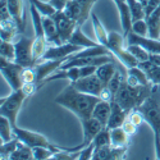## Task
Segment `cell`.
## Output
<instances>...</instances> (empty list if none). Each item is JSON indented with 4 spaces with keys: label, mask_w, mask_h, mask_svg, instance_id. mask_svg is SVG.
Wrapping results in <instances>:
<instances>
[{
    "label": "cell",
    "mask_w": 160,
    "mask_h": 160,
    "mask_svg": "<svg viewBox=\"0 0 160 160\" xmlns=\"http://www.w3.org/2000/svg\"><path fill=\"white\" fill-rule=\"evenodd\" d=\"M101 99L98 96L78 91L72 83L65 86L64 90L54 99V101L58 105L64 106L65 109L74 113L79 121L92 117V112H94L95 105Z\"/></svg>",
    "instance_id": "1"
},
{
    "label": "cell",
    "mask_w": 160,
    "mask_h": 160,
    "mask_svg": "<svg viewBox=\"0 0 160 160\" xmlns=\"http://www.w3.org/2000/svg\"><path fill=\"white\" fill-rule=\"evenodd\" d=\"M152 90V83L150 85H138L131 86L126 82V79L122 82L121 87L114 95V101L118 102L127 113L133 109H137L138 106L148 99Z\"/></svg>",
    "instance_id": "2"
},
{
    "label": "cell",
    "mask_w": 160,
    "mask_h": 160,
    "mask_svg": "<svg viewBox=\"0 0 160 160\" xmlns=\"http://www.w3.org/2000/svg\"><path fill=\"white\" fill-rule=\"evenodd\" d=\"M137 109L142 113L143 121L151 127L154 137L160 140V85H152L150 95Z\"/></svg>",
    "instance_id": "3"
},
{
    "label": "cell",
    "mask_w": 160,
    "mask_h": 160,
    "mask_svg": "<svg viewBox=\"0 0 160 160\" xmlns=\"http://www.w3.org/2000/svg\"><path fill=\"white\" fill-rule=\"evenodd\" d=\"M106 48L127 68H132V67L138 65V60L128 51L126 38L123 37V35H119L118 32H109V40H108Z\"/></svg>",
    "instance_id": "4"
},
{
    "label": "cell",
    "mask_w": 160,
    "mask_h": 160,
    "mask_svg": "<svg viewBox=\"0 0 160 160\" xmlns=\"http://www.w3.org/2000/svg\"><path fill=\"white\" fill-rule=\"evenodd\" d=\"M26 99L27 95L23 92L22 87L19 90H14L9 96L0 99V114L8 118L13 127L17 126V117Z\"/></svg>",
    "instance_id": "5"
},
{
    "label": "cell",
    "mask_w": 160,
    "mask_h": 160,
    "mask_svg": "<svg viewBox=\"0 0 160 160\" xmlns=\"http://www.w3.org/2000/svg\"><path fill=\"white\" fill-rule=\"evenodd\" d=\"M98 0H69L68 4L63 9L65 14L82 26L91 16V9Z\"/></svg>",
    "instance_id": "6"
},
{
    "label": "cell",
    "mask_w": 160,
    "mask_h": 160,
    "mask_svg": "<svg viewBox=\"0 0 160 160\" xmlns=\"http://www.w3.org/2000/svg\"><path fill=\"white\" fill-rule=\"evenodd\" d=\"M24 69V67L18 64L17 62H10L4 58H0V71H2V76L4 79L8 82L10 88L19 90L23 85L22 82V72Z\"/></svg>",
    "instance_id": "7"
},
{
    "label": "cell",
    "mask_w": 160,
    "mask_h": 160,
    "mask_svg": "<svg viewBox=\"0 0 160 160\" xmlns=\"http://www.w3.org/2000/svg\"><path fill=\"white\" fill-rule=\"evenodd\" d=\"M14 133L19 141H22L23 143L31 146V148H36V146H44V148H49L50 150L58 152L62 150V148L59 146L51 143L44 135L41 133H37V132H33V131H28V129H23V128H19V127H14Z\"/></svg>",
    "instance_id": "8"
},
{
    "label": "cell",
    "mask_w": 160,
    "mask_h": 160,
    "mask_svg": "<svg viewBox=\"0 0 160 160\" xmlns=\"http://www.w3.org/2000/svg\"><path fill=\"white\" fill-rule=\"evenodd\" d=\"M32 44L33 38L19 33L18 40L14 42L16 46V62L23 67H33V57H32Z\"/></svg>",
    "instance_id": "9"
},
{
    "label": "cell",
    "mask_w": 160,
    "mask_h": 160,
    "mask_svg": "<svg viewBox=\"0 0 160 160\" xmlns=\"http://www.w3.org/2000/svg\"><path fill=\"white\" fill-rule=\"evenodd\" d=\"M82 49L83 48L78 46V45H73L71 42H65V44H62V45H50L48 48V50L45 51L44 57L38 62H42V60H59V59L67 62L68 58H69V55L74 54V52L82 50Z\"/></svg>",
    "instance_id": "10"
},
{
    "label": "cell",
    "mask_w": 160,
    "mask_h": 160,
    "mask_svg": "<svg viewBox=\"0 0 160 160\" xmlns=\"http://www.w3.org/2000/svg\"><path fill=\"white\" fill-rule=\"evenodd\" d=\"M54 21L57 23V28H58V33L59 37L62 40V42H69V40L77 27V22L74 19H72L71 17H68L65 14L64 10H58L55 14H54Z\"/></svg>",
    "instance_id": "11"
},
{
    "label": "cell",
    "mask_w": 160,
    "mask_h": 160,
    "mask_svg": "<svg viewBox=\"0 0 160 160\" xmlns=\"http://www.w3.org/2000/svg\"><path fill=\"white\" fill-rule=\"evenodd\" d=\"M78 91L85 92V94H90L94 96H100L102 88L105 87V85L102 83L101 79L95 74H91L87 77H81L78 78L76 82H71Z\"/></svg>",
    "instance_id": "12"
},
{
    "label": "cell",
    "mask_w": 160,
    "mask_h": 160,
    "mask_svg": "<svg viewBox=\"0 0 160 160\" xmlns=\"http://www.w3.org/2000/svg\"><path fill=\"white\" fill-rule=\"evenodd\" d=\"M64 63V60H42L33 65V69L36 73V83L38 87L44 85V81L57 69L60 68V65Z\"/></svg>",
    "instance_id": "13"
},
{
    "label": "cell",
    "mask_w": 160,
    "mask_h": 160,
    "mask_svg": "<svg viewBox=\"0 0 160 160\" xmlns=\"http://www.w3.org/2000/svg\"><path fill=\"white\" fill-rule=\"evenodd\" d=\"M126 44L127 45H132V44H137L141 45L142 48H145L150 54H156L160 52V40L152 38V37H148V36H140L135 32H129L128 36L126 37Z\"/></svg>",
    "instance_id": "14"
},
{
    "label": "cell",
    "mask_w": 160,
    "mask_h": 160,
    "mask_svg": "<svg viewBox=\"0 0 160 160\" xmlns=\"http://www.w3.org/2000/svg\"><path fill=\"white\" fill-rule=\"evenodd\" d=\"M128 148H117L113 145L104 146L100 149H95L92 154V160H118L126 156Z\"/></svg>",
    "instance_id": "15"
},
{
    "label": "cell",
    "mask_w": 160,
    "mask_h": 160,
    "mask_svg": "<svg viewBox=\"0 0 160 160\" xmlns=\"http://www.w3.org/2000/svg\"><path fill=\"white\" fill-rule=\"evenodd\" d=\"M7 3L12 18L17 23L19 33H23L26 30V10L23 0H7Z\"/></svg>",
    "instance_id": "16"
},
{
    "label": "cell",
    "mask_w": 160,
    "mask_h": 160,
    "mask_svg": "<svg viewBox=\"0 0 160 160\" xmlns=\"http://www.w3.org/2000/svg\"><path fill=\"white\" fill-rule=\"evenodd\" d=\"M81 124H82V131H83V142L81 145L85 148V146L90 145L92 141H94V138L96 137L98 133L104 128V126L94 117L82 119Z\"/></svg>",
    "instance_id": "17"
},
{
    "label": "cell",
    "mask_w": 160,
    "mask_h": 160,
    "mask_svg": "<svg viewBox=\"0 0 160 160\" xmlns=\"http://www.w3.org/2000/svg\"><path fill=\"white\" fill-rule=\"evenodd\" d=\"M118 13H119V19H121V26H122V35L126 38L128 33L132 31V16L129 12V7L127 0H113Z\"/></svg>",
    "instance_id": "18"
},
{
    "label": "cell",
    "mask_w": 160,
    "mask_h": 160,
    "mask_svg": "<svg viewBox=\"0 0 160 160\" xmlns=\"http://www.w3.org/2000/svg\"><path fill=\"white\" fill-rule=\"evenodd\" d=\"M42 24H44V32L46 36V40L50 45H62V40L58 33L57 23L52 17L42 16Z\"/></svg>",
    "instance_id": "19"
},
{
    "label": "cell",
    "mask_w": 160,
    "mask_h": 160,
    "mask_svg": "<svg viewBox=\"0 0 160 160\" xmlns=\"http://www.w3.org/2000/svg\"><path fill=\"white\" fill-rule=\"evenodd\" d=\"M110 104H112V113H110L106 128L113 129V128H117V127H122V124L127 119L128 113L124 109H122V106L119 105L118 102H115L114 100L110 101Z\"/></svg>",
    "instance_id": "20"
},
{
    "label": "cell",
    "mask_w": 160,
    "mask_h": 160,
    "mask_svg": "<svg viewBox=\"0 0 160 160\" xmlns=\"http://www.w3.org/2000/svg\"><path fill=\"white\" fill-rule=\"evenodd\" d=\"M146 22L149 24V36L152 38H160V4L146 16Z\"/></svg>",
    "instance_id": "21"
},
{
    "label": "cell",
    "mask_w": 160,
    "mask_h": 160,
    "mask_svg": "<svg viewBox=\"0 0 160 160\" xmlns=\"http://www.w3.org/2000/svg\"><path fill=\"white\" fill-rule=\"evenodd\" d=\"M110 113H112V104L109 101L100 100L95 105L94 112H92V117L96 118L104 127H106V126H108V121H109Z\"/></svg>",
    "instance_id": "22"
},
{
    "label": "cell",
    "mask_w": 160,
    "mask_h": 160,
    "mask_svg": "<svg viewBox=\"0 0 160 160\" xmlns=\"http://www.w3.org/2000/svg\"><path fill=\"white\" fill-rule=\"evenodd\" d=\"M121 64V62L118 60V63H115L114 60L113 62H109V63H105L102 65H99L98 69H96V76L102 81V83L106 86L108 82L113 78V76L115 74V72L118 71V67Z\"/></svg>",
    "instance_id": "23"
},
{
    "label": "cell",
    "mask_w": 160,
    "mask_h": 160,
    "mask_svg": "<svg viewBox=\"0 0 160 160\" xmlns=\"http://www.w3.org/2000/svg\"><path fill=\"white\" fill-rule=\"evenodd\" d=\"M91 21H92V27H94V33L96 36L98 42L100 45L106 46L108 45V40H109V32L105 30V27L102 26V23L100 22L96 14H92L91 13Z\"/></svg>",
    "instance_id": "24"
},
{
    "label": "cell",
    "mask_w": 160,
    "mask_h": 160,
    "mask_svg": "<svg viewBox=\"0 0 160 160\" xmlns=\"http://www.w3.org/2000/svg\"><path fill=\"white\" fill-rule=\"evenodd\" d=\"M69 42L73 44V45H78V46H81V48H92V46H98L100 45L99 42H95V41H92L91 38H88L81 30V26H77L71 40H69Z\"/></svg>",
    "instance_id": "25"
},
{
    "label": "cell",
    "mask_w": 160,
    "mask_h": 160,
    "mask_svg": "<svg viewBox=\"0 0 160 160\" xmlns=\"http://www.w3.org/2000/svg\"><path fill=\"white\" fill-rule=\"evenodd\" d=\"M129 137L127 132L123 129V127H117L110 129V140L112 145L117 148H128L129 145Z\"/></svg>",
    "instance_id": "26"
},
{
    "label": "cell",
    "mask_w": 160,
    "mask_h": 160,
    "mask_svg": "<svg viewBox=\"0 0 160 160\" xmlns=\"http://www.w3.org/2000/svg\"><path fill=\"white\" fill-rule=\"evenodd\" d=\"M48 40L45 36H35L33 37V44H32V57L35 64L41 59L45 54V51L48 50Z\"/></svg>",
    "instance_id": "27"
},
{
    "label": "cell",
    "mask_w": 160,
    "mask_h": 160,
    "mask_svg": "<svg viewBox=\"0 0 160 160\" xmlns=\"http://www.w3.org/2000/svg\"><path fill=\"white\" fill-rule=\"evenodd\" d=\"M0 27H2L0 37H2V40H4V41H13L19 32L14 19H10L7 22H0Z\"/></svg>",
    "instance_id": "28"
},
{
    "label": "cell",
    "mask_w": 160,
    "mask_h": 160,
    "mask_svg": "<svg viewBox=\"0 0 160 160\" xmlns=\"http://www.w3.org/2000/svg\"><path fill=\"white\" fill-rule=\"evenodd\" d=\"M16 136L14 133V127L12 126L10 121L5 117H0V142L5 143L10 140H13Z\"/></svg>",
    "instance_id": "29"
},
{
    "label": "cell",
    "mask_w": 160,
    "mask_h": 160,
    "mask_svg": "<svg viewBox=\"0 0 160 160\" xmlns=\"http://www.w3.org/2000/svg\"><path fill=\"white\" fill-rule=\"evenodd\" d=\"M31 159H35L33 158V149L31 146L19 141L18 148L10 155V160H31Z\"/></svg>",
    "instance_id": "30"
},
{
    "label": "cell",
    "mask_w": 160,
    "mask_h": 160,
    "mask_svg": "<svg viewBox=\"0 0 160 160\" xmlns=\"http://www.w3.org/2000/svg\"><path fill=\"white\" fill-rule=\"evenodd\" d=\"M30 13H31V17H32L35 36H45L44 24H42V14L36 9V7L33 4H30Z\"/></svg>",
    "instance_id": "31"
},
{
    "label": "cell",
    "mask_w": 160,
    "mask_h": 160,
    "mask_svg": "<svg viewBox=\"0 0 160 160\" xmlns=\"http://www.w3.org/2000/svg\"><path fill=\"white\" fill-rule=\"evenodd\" d=\"M127 3H128L129 12H131V16H132V23L135 21L146 18L145 7L142 5V3L140 0H127Z\"/></svg>",
    "instance_id": "32"
},
{
    "label": "cell",
    "mask_w": 160,
    "mask_h": 160,
    "mask_svg": "<svg viewBox=\"0 0 160 160\" xmlns=\"http://www.w3.org/2000/svg\"><path fill=\"white\" fill-rule=\"evenodd\" d=\"M0 58H4L10 62H16V46L13 41H4L0 42Z\"/></svg>",
    "instance_id": "33"
},
{
    "label": "cell",
    "mask_w": 160,
    "mask_h": 160,
    "mask_svg": "<svg viewBox=\"0 0 160 160\" xmlns=\"http://www.w3.org/2000/svg\"><path fill=\"white\" fill-rule=\"evenodd\" d=\"M28 2H30V4H33L36 7V9L41 13L42 16L54 17V14L58 12V9L52 4H50L49 2L45 3V2H42V0H28Z\"/></svg>",
    "instance_id": "34"
},
{
    "label": "cell",
    "mask_w": 160,
    "mask_h": 160,
    "mask_svg": "<svg viewBox=\"0 0 160 160\" xmlns=\"http://www.w3.org/2000/svg\"><path fill=\"white\" fill-rule=\"evenodd\" d=\"M92 143L95 145V149H100V148H104V146H108V145H112V140H110V129L104 127L98 135L96 137L94 138Z\"/></svg>",
    "instance_id": "35"
},
{
    "label": "cell",
    "mask_w": 160,
    "mask_h": 160,
    "mask_svg": "<svg viewBox=\"0 0 160 160\" xmlns=\"http://www.w3.org/2000/svg\"><path fill=\"white\" fill-rule=\"evenodd\" d=\"M127 49H128V51L131 52V54L138 60V63L140 62H146V60L150 59V52L145 48H142L141 45H137V44L127 45Z\"/></svg>",
    "instance_id": "36"
},
{
    "label": "cell",
    "mask_w": 160,
    "mask_h": 160,
    "mask_svg": "<svg viewBox=\"0 0 160 160\" xmlns=\"http://www.w3.org/2000/svg\"><path fill=\"white\" fill-rule=\"evenodd\" d=\"M18 143H19V140L14 137L13 140L0 145V156H2V159H10V155L18 148Z\"/></svg>",
    "instance_id": "37"
},
{
    "label": "cell",
    "mask_w": 160,
    "mask_h": 160,
    "mask_svg": "<svg viewBox=\"0 0 160 160\" xmlns=\"http://www.w3.org/2000/svg\"><path fill=\"white\" fill-rule=\"evenodd\" d=\"M127 73L135 76V77L138 79V81H140L141 85H150V83H151L150 79H149V77H148V74H146V72L142 71L138 65H137V67H132V68H127Z\"/></svg>",
    "instance_id": "38"
},
{
    "label": "cell",
    "mask_w": 160,
    "mask_h": 160,
    "mask_svg": "<svg viewBox=\"0 0 160 160\" xmlns=\"http://www.w3.org/2000/svg\"><path fill=\"white\" fill-rule=\"evenodd\" d=\"M132 32H135L140 36H149V24L146 19H138L132 23Z\"/></svg>",
    "instance_id": "39"
},
{
    "label": "cell",
    "mask_w": 160,
    "mask_h": 160,
    "mask_svg": "<svg viewBox=\"0 0 160 160\" xmlns=\"http://www.w3.org/2000/svg\"><path fill=\"white\" fill-rule=\"evenodd\" d=\"M33 149V158L36 160H45V159H51L54 155V151L50 150L49 148H44V146H36Z\"/></svg>",
    "instance_id": "40"
},
{
    "label": "cell",
    "mask_w": 160,
    "mask_h": 160,
    "mask_svg": "<svg viewBox=\"0 0 160 160\" xmlns=\"http://www.w3.org/2000/svg\"><path fill=\"white\" fill-rule=\"evenodd\" d=\"M22 82L23 83H36V73H35L33 67H24V69L22 72Z\"/></svg>",
    "instance_id": "41"
},
{
    "label": "cell",
    "mask_w": 160,
    "mask_h": 160,
    "mask_svg": "<svg viewBox=\"0 0 160 160\" xmlns=\"http://www.w3.org/2000/svg\"><path fill=\"white\" fill-rule=\"evenodd\" d=\"M146 74L152 85H160V65H152Z\"/></svg>",
    "instance_id": "42"
},
{
    "label": "cell",
    "mask_w": 160,
    "mask_h": 160,
    "mask_svg": "<svg viewBox=\"0 0 160 160\" xmlns=\"http://www.w3.org/2000/svg\"><path fill=\"white\" fill-rule=\"evenodd\" d=\"M131 122H133L137 127L138 126H141L142 124V122H145L143 121V117H142V113L138 110V109H133V110H131L129 113H128V117H127Z\"/></svg>",
    "instance_id": "43"
},
{
    "label": "cell",
    "mask_w": 160,
    "mask_h": 160,
    "mask_svg": "<svg viewBox=\"0 0 160 160\" xmlns=\"http://www.w3.org/2000/svg\"><path fill=\"white\" fill-rule=\"evenodd\" d=\"M94 150H95V145L94 143H90L85 148L81 149V152H79V160H87V159H91L92 158V154H94Z\"/></svg>",
    "instance_id": "44"
},
{
    "label": "cell",
    "mask_w": 160,
    "mask_h": 160,
    "mask_svg": "<svg viewBox=\"0 0 160 160\" xmlns=\"http://www.w3.org/2000/svg\"><path fill=\"white\" fill-rule=\"evenodd\" d=\"M127 117H128V115H127ZM122 127H123V129L127 132V135H128V136H131V137H132V136H133V135H135V133L137 132V128H138V127H137L135 123L131 122L128 118H127L126 121H124V123L122 124Z\"/></svg>",
    "instance_id": "45"
},
{
    "label": "cell",
    "mask_w": 160,
    "mask_h": 160,
    "mask_svg": "<svg viewBox=\"0 0 160 160\" xmlns=\"http://www.w3.org/2000/svg\"><path fill=\"white\" fill-rule=\"evenodd\" d=\"M96 69H98L96 65H83V67H79L81 77H87V76H91V74H95Z\"/></svg>",
    "instance_id": "46"
},
{
    "label": "cell",
    "mask_w": 160,
    "mask_h": 160,
    "mask_svg": "<svg viewBox=\"0 0 160 160\" xmlns=\"http://www.w3.org/2000/svg\"><path fill=\"white\" fill-rule=\"evenodd\" d=\"M69 0H49V3L54 5L58 10H63L65 8V5L68 4Z\"/></svg>",
    "instance_id": "47"
},
{
    "label": "cell",
    "mask_w": 160,
    "mask_h": 160,
    "mask_svg": "<svg viewBox=\"0 0 160 160\" xmlns=\"http://www.w3.org/2000/svg\"><path fill=\"white\" fill-rule=\"evenodd\" d=\"M154 65H160V52L156 54H150V59H149Z\"/></svg>",
    "instance_id": "48"
},
{
    "label": "cell",
    "mask_w": 160,
    "mask_h": 160,
    "mask_svg": "<svg viewBox=\"0 0 160 160\" xmlns=\"http://www.w3.org/2000/svg\"><path fill=\"white\" fill-rule=\"evenodd\" d=\"M155 151H156V159H160V140L155 138Z\"/></svg>",
    "instance_id": "49"
},
{
    "label": "cell",
    "mask_w": 160,
    "mask_h": 160,
    "mask_svg": "<svg viewBox=\"0 0 160 160\" xmlns=\"http://www.w3.org/2000/svg\"><path fill=\"white\" fill-rule=\"evenodd\" d=\"M159 40H160V38H159Z\"/></svg>",
    "instance_id": "50"
}]
</instances>
